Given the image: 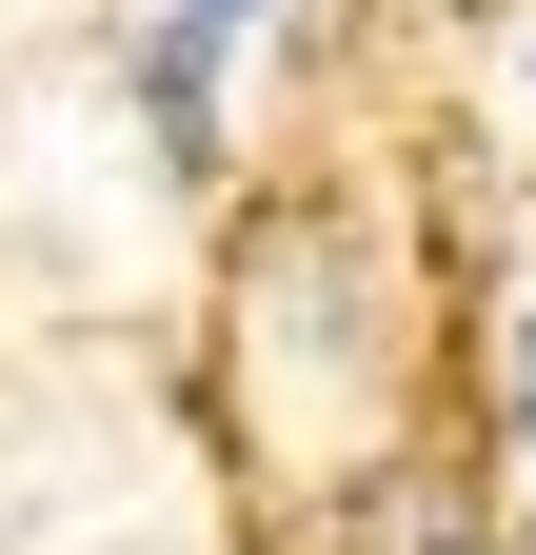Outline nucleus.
<instances>
[{
  "label": "nucleus",
  "mask_w": 536,
  "mask_h": 555,
  "mask_svg": "<svg viewBox=\"0 0 536 555\" xmlns=\"http://www.w3.org/2000/svg\"><path fill=\"white\" fill-rule=\"evenodd\" d=\"M457 535H477V496H457V476H418V456L358 496V555H457Z\"/></svg>",
  "instance_id": "1"
},
{
  "label": "nucleus",
  "mask_w": 536,
  "mask_h": 555,
  "mask_svg": "<svg viewBox=\"0 0 536 555\" xmlns=\"http://www.w3.org/2000/svg\"><path fill=\"white\" fill-rule=\"evenodd\" d=\"M159 21H179V40H219V21H258V0H159Z\"/></svg>",
  "instance_id": "3"
},
{
  "label": "nucleus",
  "mask_w": 536,
  "mask_h": 555,
  "mask_svg": "<svg viewBox=\"0 0 536 555\" xmlns=\"http://www.w3.org/2000/svg\"><path fill=\"white\" fill-rule=\"evenodd\" d=\"M497 416H516V456H536V318L497 337Z\"/></svg>",
  "instance_id": "2"
},
{
  "label": "nucleus",
  "mask_w": 536,
  "mask_h": 555,
  "mask_svg": "<svg viewBox=\"0 0 536 555\" xmlns=\"http://www.w3.org/2000/svg\"><path fill=\"white\" fill-rule=\"evenodd\" d=\"M437 21H457V0H437Z\"/></svg>",
  "instance_id": "4"
}]
</instances>
